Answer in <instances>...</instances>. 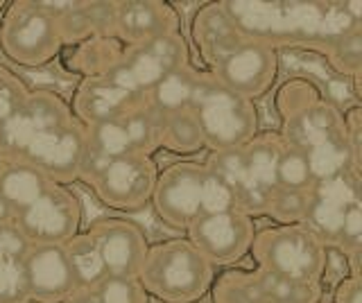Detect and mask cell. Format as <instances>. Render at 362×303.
<instances>
[{
    "label": "cell",
    "instance_id": "9",
    "mask_svg": "<svg viewBox=\"0 0 362 303\" xmlns=\"http://www.w3.org/2000/svg\"><path fill=\"white\" fill-rule=\"evenodd\" d=\"M71 118V105L59 93L50 88L30 91L16 114L0 127V150L7 159H18L39 136Z\"/></svg>",
    "mask_w": 362,
    "mask_h": 303
},
{
    "label": "cell",
    "instance_id": "44",
    "mask_svg": "<svg viewBox=\"0 0 362 303\" xmlns=\"http://www.w3.org/2000/svg\"><path fill=\"white\" fill-rule=\"evenodd\" d=\"M0 16H3V3H0Z\"/></svg>",
    "mask_w": 362,
    "mask_h": 303
},
{
    "label": "cell",
    "instance_id": "35",
    "mask_svg": "<svg viewBox=\"0 0 362 303\" xmlns=\"http://www.w3.org/2000/svg\"><path fill=\"white\" fill-rule=\"evenodd\" d=\"M0 303H30L23 261L0 258Z\"/></svg>",
    "mask_w": 362,
    "mask_h": 303
},
{
    "label": "cell",
    "instance_id": "28",
    "mask_svg": "<svg viewBox=\"0 0 362 303\" xmlns=\"http://www.w3.org/2000/svg\"><path fill=\"white\" fill-rule=\"evenodd\" d=\"M161 122L163 120L147 107V102L132 109L127 116H122L132 152L152 156V152L158 150V143H161Z\"/></svg>",
    "mask_w": 362,
    "mask_h": 303
},
{
    "label": "cell",
    "instance_id": "5",
    "mask_svg": "<svg viewBox=\"0 0 362 303\" xmlns=\"http://www.w3.org/2000/svg\"><path fill=\"white\" fill-rule=\"evenodd\" d=\"M186 64H190L186 39L179 32H165L139 46H129L122 59L107 73L132 93L145 97L165 75Z\"/></svg>",
    "mask_w": 362,
    "mask_h": 303
},
{
    "label": "cell",
    "instance_id": "29",
    "mask_svg": "<svg viewBox=\"0 0 362 303\" xmlns=\"http://www.w3.org/2000/svg\"><path fill=\"white\" fill-rule=\"evenodd\" d=\"M315 186L308 154L292 145H283L276 165V190H292V193H308Z\"/></svg>",
    "mask_w": 362,
    "mask_h": 303
},
{
    "label": "cell",
    "instance_id": "38",
    "mask_svg": "<svg viewBox=\"0 0 362 303\" xmlns=\"http://www.w3.org/2000/svg\"><path fill=\"white\" fill-rule=\"evenodd\" d=\"M335 246L344 254V258L360 254L362 249V204L360 201H356V204H351L346 208Z\"/></svg>",
    "mask_w": 362,
    "mask_h": 303
},
{
    "label": "cell",
    "instance_id": "19",
    "mask_svg": "<svg viewBox=\"0 0 362 303\" xmlns=\"http://www.w3.org/2000/svg\"><path fill=\"white\" fill-rule=\"evenodd\" d=\"M213 174H218L222 182L229 186L235 197V206L245 215H260L267 213L269 197L256 186V182L249 174L245 165L243 148L240 150H226V152H213L209 161L204 163Z\"/></svg>",
    "mask_w": 362,
    "mask_h": 303
},
{
    "label": "cell",
    "instance_id": "36",
    "mask_svg": "<svg viewBox=\"0 0 362 303\" xmlns=\"http://www.w3.org/2000/svg\"><path fill=\"white\" fill-rule=\"evenodd\" d=\"M331 59L337 71L356 75L360 73L362 59V43H360V28L349 32V35L331 41Z\"/></svg>",
    "mask_w": 362,
    "mask_h": 303
},
{
    "label": "cell",
    "instance_id": "17",
    "mask_svg": "<svg viewBox=\"0 0 362 303\" xmlns=\"http://www.w3.org/2000/svg\"><path fill=\"white\" fill-rule=\"evenodd\" d=\"M344 136V116L328 102L313 100L297 114L286 118V131L281 133L283 143L308 152L326 141Z\"/></svg>",
    "mask_w": 362,
    "mask_h": 303
},
{
    "label": "cell",
    "instance_id": "4",
    "mask_svg": "<svg viewBox=\"0 0 362 303\" xmlns=\"http://www.w3.org/2000/svg\"><path fill=\"white\" fill-rule=\"evenodd\" d=\"M64 46L59 23L43 3H14L0 18V48L21 66H43Z\"/></svg>",
    "mask_w": 362,
    "mask_h": 303
},
{
    "label": "cell",
    "instance_id": "23",
    "mask_svg": "<svg viewBox=\"0 0 362 303\" xmlns=\"http://www.w3.org/2000/svg\"><path fill=\"white\" fill-rule=\"evenodd\" d=\"M199 71L192 69V64H186L175 73L165 75L150 93L145 95V102L158 118L177 116L181 111H188L192 95H195Z\"/></svg>",
    "mask_w": 362,
    "mask_h": 303
},
{
    "label": "cell",
    "instance_id": "8",
    "mask_svg": "<svg viewBox=\"0 0 362 303\" xmlns=\"http://www.w3.org/2000/svg\"><path fill=\"white\" fill-rule=\"evenodd\" d=\"M156 177L158 170L152 156L129 152L102 167L90 188L111 208L139 210L152 199Z\"/></svg>",
    "mask_w": 362,
    "mask_h": 303
},
{
    "label": "cell",
    "instance_id": "10",
    "mask_svg": "<svg viewBox=\"0 0 362 303\" xmlns=\"http://www.w3.org/2000/svg\"><path fill=\"white\" fill-rule=\"evenodd\" d=\"M16 227L30 244H64L79 233L82 204L66 186H54L39 201L21 210Z\"/></svg>",
    "mask_w": 362,
    "mask_h": 303
},
{
    "label": "cell",
    "instance_id": "32",
    "mask_svg": "<svg viewBox=\"0 0 362 303\" xmlns=\"http://www.w3.org/2000/svg\"><path fill=\"white\" fill-rule=\"evenodd\" d=\"M310 210V190L308 193H292V190H276L269 199L267 215L276 224H303Z\"/></svg>",
    "mask_w": 362,
    "mask_h": 303
},
{
    "label": "cell",
    "instance_id": "1",
    "mask_svg": "<svg viewBox=\"0 0 362 303\" xmlns=\"http://www.w3.org/2000/svg\"><path fill=\"white\" fill-rule=\"evenodd\" d=\"M139 280L163 303H197L213 285V265L186 240L147 246Z\"/></svg>",
    "mask_w": 362,
    "mask_h": 303
},
{
    "label": "cell",
    "instance_id": "39",
    "mask_svg": "<svg viewBox=\"0 0 362 303\" xmlns=\"http://www.w3.org/2000/svg\"><path fill=\"white\" fill-rule=\"evenodd\" d=\"M30 242L25 235L21 233L16 222L0 224V258H11V261H23V256L28 254Z\"/></svg>",
    "mask_w": 362,
    "mask_h": 303
},
{
    "label": "cell",
    "instance_id": "2",
    "mask_svg": "<svg viewBox=\"0 0 362 303\" xmlns=\"http://www.w3.org/2000/svg\"><path fill=\"white\" fill-rule=\"evenodd\" d=\"M188 111L211 154L240 150L258 133V111L252 100L224 88L211 73H199Z\"/></svg>",
    "mask_w": 362,
    "mask_h": 303
},
{
    "label": "cell",
    "instance_id": "43",
    "mask_svg": "<svg viewBox=\"0 0 362 303\" xmlns=\"http://www.w3.org/2000/svg\"><path fill=\"white\" fill-rule=\"evenodd\" d=\"M7 161H9V159H7V156L3 154V150H0V174H3V170H5Z\"/></svg>",
    "mask_w": 362,
    "mask_h": 303
},
{
    "label": "cell",
    "instance_id": "14",
    "mask_svg": "<svg viewBox=\"0 0 362 303\" xmlns=\"http://www.w3.org/2000/svg\"><path fill=\"white\" fill-rule=\"evenodd\" d=\"M356 201H360V172H344L317 182L310 190V210L303 227H308L324 246H335L344 213Z\"/></svg>",
    "mask_w": 362,
    "mask_h": 303
},
{
    "label": "cell",
    "instance_id": "30",
    "mask_svg": "<svg viewBox=\"0 0 362 303\" xmlns=\"http://www.w3.org/2000/svg\"><path fill=\"white\" fill-rule=\"evenodd\" d=\"M213 303H269L256 272H231L215 280Z\"/></svg>",
    "mask_w": 362,
    "mask_h": 303
},
{
    "label": "cell",
    "instance_id": "11",
    "mask_svg": "<svg viewBox=\"0 0 362 303\" xmlns=\"http://www.w3.org/2000/svg\"><path fill=\"white\" fill-rule=\"evenodd\" d=\"M254 222L240 210L202 215L188 227V242L206 258L211 265H226L252 249Z\"/></svg>",
    "mask_w": 362,
    "mask_h": 303
},
{
    "label": "cell",
    "instance_id": "18",
    "mask_svg": "<svg viewBox=\"0 0 362 303\" xmlns=\"http://www.w3.org/2000/svg\"><path fill=\"white\" fill-rule=\"evenodd\" d=\"M113 30L127 48L165 32H179L173 7L163 3H116Z\"/></svg>",
    "mask_w": 362,
    "mask_h": 303
},
{
    "label": "cell",
    "instance_id": "27",
    "mask_svg": "<svg viewBox=\"0 0 362 303\" xmlns=\"http://www.w3.org/2000/svg\"><path fill=\"white\" fill-rule=\"evenodd\" d=\"M158 148L175 154H195L204 148V136L199 125L190 111H181L177 116L163 118L161 122V143Z\"/></svg>",
    "mask_w": 362,
    "mask_h": 303
},
{
    "label": "cell",
    "instance_id": "16",
    "mask_svg": "<svg viewBox=\"0 0 362 303\" xmlns=\"http://www.w3.org/2000/svg\"><path fill=\"white\" fill-rule=\"evenodd\" d=\"M100 249L107 276H134L139 278L147 254V240L143 231L127 220H100L88 229Z\"/></svg>",
    "mask_w": 362,
    "mask_h": 303
},
{
    "label": "cell",
    "instance_id": "7",
    "mask_svg": "<svg viewBox=\"0 0 362 303\" xmlns=\"http://www.w3.org/2000/svg\"><path fill=\"white\" fill-rule=\"evenodd\" d=\"M224 88L235 95L254 100L265 95L279 75V52L265 39L247 37L240 46L209 71Z\"/></svg>",
    "mask_w": 362,
    "mask_h": 303
},
{
    "label": "cell",
    "instance_id": "6",
    "mask_svg": "<svg viewBox=\"0 0 362 303\" xmlns=\"http://www.w3.org/2000/svg\"><path fill=\"white\" fill-rule=\"evenodd\" d=\"M206 165L204 163H175L158 172L152 206L158 220L173 229L188 231L197 218H202V193L206 182Z\"/></svg>",
    "mask_w": 362,
    "mask_h": 303
},
{
    "label": "cell",
    "instance_id": "15",
    "mask_svg": "<svg viewBox=\"0 0 362 303\" xmlns=\"http://www.w3.org/2000/svg\"><path fill=\"white\" fill-rule=\"evenodd\" d=\"M145 102V97L132 93L124 88L116 77L109 73L93 75L79 84L77 93L73 97L71 114L82 127L95 125V122L116 120L127 116L132 109Z\"/></svg>",
    "mask_w": 362,
    "mask_h": 303
},
{
    "label": "cell",
    "instance_id": "33",
    "mask_svg": "<svg viewBox=\"0 0 362 303\" xmlns=\"http://www.w3.org/2000/svg\"><path fill=\"white\" fill-rule=\"evenodd\" d=\"M100 303H147V292L134 276H107L93 290Z\"/></svg>",
    "mask_w": 362,
    "mask_h": 303
},
{
    "label": "cell",
    "instance_id": "26",
    "mask_svg": "<svg viewBox=\"0 0 362 303\" xmlns=\"http://www.w3.org/2000/svg\"><path fill=\"white\" fill-rule=\"evenodd\" d=\"M310 161V170L317 182H324V179H333L337 174L344 172H360V161L351 154V148L344 136L326 141L317 148L305 152Z\"/></svg>",
    "mask_w": 362,
    "mask_h": 303
},
{
    "label": "cell",
    "instance_id": "12",
    "mask_svg": "<svg viewBox=\"0 0 362 303\" xmlns=\"http://www.w3.org/2000/svg\"><path fill=\"white\" fill-rule=\"evenodd\" d=\"M84 148V127L75 118H71L64 125L39 136L18 159L28 161L37 170H41L54 186H66L79 179Z\"/></svg>",
    "mask_w": 362,
    "mask_h": 303
},
{
    "label": "cell",
    "instance_id": "3",
    "mask_svg": "<svg viewBox=\"0 0 362 303\" xmlns=\"http://www.w3.org/2000/svg\"><path fill=\"white\" fill-rule=\"evenodd\" d=\"M258 269L276 276L320 283L326 269V246L303 224H276L254 235L252 249Z\"/></svg>",
    "mask_w": 362,
    "mask_h": 303
},
{
    "label": "cell",
    "instance_id": "34",
    "mask_svg": "<svg viewBox=\"0 0 362 303\" xmlns=\"http://www.w3.org/2000/svg\"><path fill=\"white\" fill-rule=\"evenodd\" d=\"M30 93V88L21 77L0 64V127L16 114L18 107L25 102V97Z\"/></svg>",
    "mask_w": 362,
    "mask_h": 303
},
{
    "label": "cell",
    "instance_id": "22",
    "mask_svg": "<svg viewBox=\"0 0 362 303\" xmlns=\"http://www.w3.org/2000/svg\"><path fill=\"white\" fill-rule=\"evenodd\" d=\"M52 188L54 184L48 177L21 159H9L3 174H0V195L11 206L14 215L32 206L34 201H39Z\"/></svg>",
    "mask_w": 362,
    "mask_h": 303
},
{
    "label": "cell",
    "instance_id": "13",
    "mask_svg": "<svg viewBox=\"0 0 362 303\" xmlns=\"http://www.w3.org/2000/svg\"><path fill=\"white\" fill-rule=\"evenodd\" d=\"M30 303H66L77 290L64 244H32L23 256Z\"/></svg>",
    "mask_w": 362,
    "mask_h": 303
},
{
    "label": "cell",
    "instance_id": "20",
    "mask_svg": "<svg viewBox=\"0 0 362 303\" xmlns=\"http://www.w3.org/2000/svg\"><path fill=\"white\" fill-rule=\"evenodd\" d=\"M245 39L247 37L238 30L224 5H206L199 9L195 18V41L202 59L211 66V71Z\"/></svg>",
    "mask_w": 362,
    "mask_h": 303
},
{
    "label": "cell",
    "instance_id": "42",
    "mask_svg": "<svg viewBox=\"0 0 362 303\" xmlns=\"http://www.w3.org/2000/svg\"><path fill=\"white\" fill-rule=\"evenodd\" d=\"M16 215H14V210H11V206L5 201V197L0 195V224H9V222H14Z\"/></svg>",
    "mask_w": 362,
    "mask_h": 303
},
{
    "label": "cell",
    "instance_id": "21",
    "mask_svg": "<svg viewBox=\"0 0 362 303\" xmlns=\"http://www.w3.org/2000/svg\"><path fill=\"white\" fill-rule=\"evenodd\" d=\"M84 138H86V148H84V161H82V170H79V179H84L86 184L93 182L95 174L107 163L132 152L122 118L95 122V125L84 127Z\"/></svg>",
    "mask_w": 362,
    "mask_h": 303
},
{
    "label": "cell",
    "instance_id": "25",
    "mask_svg": "<svg viewBox=\"0 0 362 303\" xmlns=\"http://www.w3.org/2000/svg\"><path fill=\"white\" fill-rule=\"evenodd\" d=\"M64 251L68 258V265L73 269L77 290H95L102 283V278H107V269L105 263H102L100 249L88 231L77 233L68 242H64Z\"/></svg>",
    "mask_w": 362,
    "mask_h": 303
},
{
    "label": "cell",
    "instance_id": "24",
    "mask_svg": "<svg viewBox=\"0 0 362 303\" xmlns=\"http://www.w3.org/2000/svg\"><path fill=\"white\" fill-rule=\"evenodd\" d=\"M281 133H256L243 148L245 165L256 186L272 199L276 193V165L283 150Z\"/></svg>",
    "mask_w": 362,
    "mask_h": 303
},
{
    "label": "cell",
    "instance_id": "31",
    "mask_svg": "<svg viewBox=\"0 0 362 303\" xmlns=\"http://www.w3.org/2000/svg\"><path fill=\"white\" fill-rule=\"evenodd\" d=\"M258 283L267 295L269 303H317L320 301V283H299L276 276L265 269H256Z\"/></svg>",
    "mask_w": 362,
    "mask_h": 303
},
{
    "label": "cell",
    "instance_id": "40",
    "mask_svg": "<svg viewBox=\"0 0 362 303\" xmlns=\"http://www.w3.org/2000/svg\"><path fill=\"white\" fill-rule=\"evenodd\" d=\"M335 303H362L360 276H346L342 283L337 285Z\"/></svg>",
    "mask_w": 362,
    "mask_h": 303
},
{
    "label": "cell",
    "instance_id": "41",
    "mask_svg": "<svg viewBox=\"0 0 362 303\" xmlns=\"http://www.w3.org/2000/svg\"><path fill=\"white\" fill-rule=\"evenodd\" d=\"M66 303H100L93 290H75L73 297L68 299Z\"/></svg>",
    "mask_w": 362,
    "mask_h": 303
},
{
    "label": "cell",
    "instance_id": "37",
    "mask_svg": "<svg viewBox=\"0 0 362 303\" xmlns=\"http://www.w3.org/2000/svg\"><path fill=\"white\" fill-rule=\"evenodd\" d=\"M226 210H238L235 197L229 190V186H226L218 174H213L209 170L206 182H204V193H202V215H215V213H226Z\"/></svg>",
    "mask_w": 362,
    "mask_h": 303
}]
</instances>
